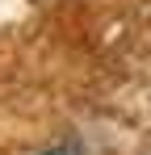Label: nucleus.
Returning a JSON list of instances; mask_svg holds the SVG:
<instances>
[{
	"mask_svg": "<svg viewBox=\"0 0 151 155\" xmlns=\"http://www.w3.org/2000/svg\"><path fill=\"white\" fill-rule=\"evenodd\" d=\"M42 155H80V151H76L72 143H63V147H50V151H42Z\"/></svg>",
	"mask_w": 151,
	"mask_h": 155,
	"instance_id": "f257e3e1",
	"label": "nucleus"
}]
</instances>
